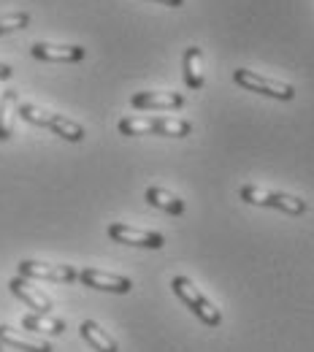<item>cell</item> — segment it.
<instances>
[{"mask_svg": "<svg viewBox=\"0 0 314 352\" xmlns=\"http://www.w3.org/2000/svg\"><path fill=\"white\" fill-rule=\"evenodd\" d=\"M16 114H19L25 122H30V125L49 128L52 133H57L60 138H65V141H71V144H79V141L85 138V128H82L79 122H74V120H68V117H63V114H52V111H46V109L36 106V103H19Z\"/></svg>", "mask_w": 314, "mask_h": 352, "instance_id": "cell-1", "label": "cell"}, {"mask_svg": "<svg viewBox=\"0 0 314 352\" xmlns=\"http://www.w3.org/2000/svg\"><path fill=\"white\" fill-rule=\"evenodd\" d=\"M117 128L122 135H171V138H181V135L192 133V125L187 120H174V117H125V120H120Z\"/></svg>", "mask_w": 314, "mask_h": 352, "instance_id": "cell-2", "label": "cell"}, {"mask_svg": "<svg viewBox=\"0 0 314 352\" xmlns=\"http://www.w3.org/2000/svg\"><path fill=\"white\" fill-rule=\"evenodd\" d=\"M171 287H174V293L184 301V307L190 309L201 322H206L209 328H217V325L223 322L220 309L214 307V304H212V301L192 285V279H187V276H174Z\"/></svg>", "mask_w": 314, "mask_h": 352, "instance_id": "cell-3", "label": "cell"}, {"mask_svg": "<svg viewBox=\"0 0 314 352\" xmlns=\"http://www.w3.org/2000/svg\"><path fill=\"white\" fill-rule=\"evenodd\" d=\"M241 201L247 204H255V206H269V209H279L284 214H304L306 212V201L295 198V195H287V192H276V190H266V187H258V184H244L238 190Z\"/></svg>", "mask_w": 314, "mask_h": 352, "instance_id": "cell-4", "label": "cell"}, {"mask_svg": "<svg viewBox=\"0 0 314 352\" xmlns=\"http://www.w3.org/2000/svg\"><path fill=\"white\" fill-rule=\"evenodd\" d=\"M233 82L238 87L249 89V92H258V95H266V98H276V100H293L295 98V87L293 85L279 82V79H269V76L247 71V68L233 71Z\"/></svg>", "mask_w": 314, "mask_h": 352, "instance_id": "cell-5", "label": "cell"}, {"mask_svg": "<svg viewBox=\"0 0 314 352\" xmlns=\"http://www.w3.org/2000/svg\"><path fill=\"white\" fill-rule=\"evenodd\" d=\"M109 236L120 244H131V247H146V250H160L166 247V236L157 230H141L133 225H122V222H111L109 225Z\"/></svg>", "mask_w": 314, "mask_h": 352, "instance_id": "cell-6", "label": "cell"}, {"mask_svg": "<svg viewBox=\"0 0 314 352\" xmlns=\"http://www.w3.org/2000/svg\"><path fill=\"white\" fill-rule=\"evenodd\" d=\"M16 268H19V276H25V279H46V282H76L79 279V271L74 265L22 261Z\"/></svg>", "mask_w": 314, "mask_h": 352, "instance_id": "cell-7", "label": "cell"}, {"mask_svg": "<svg viewBox=\"0 0 314 352\" xmlns=\"http://www.w3.org/2000/svg\"><path fill=\"white\" fill-rule=\"evenodd\" d=\"M79 282L85 287H95V290H106V293H131L133 290V282L128 276H120V274H109V271H100V268H82L79 271Z\"/></svg>", "mask_w": 314, "mask_h": 352, "instance_id": "cell-8", "label": "cell"}, {"mask_svg": "<svg viewBox=\"0 0 314 352\" xmlns=\"http://www.w3.org/2000/svg\"><path fill=\"white\" fill-rule=\"evenodd\" d=\"M8 287H11V293L19 298V301H25L30 309H36V314H52V298L46 296L44 290H38V287H33L30 285V279H25V276H14L11 282H8Z\"/></svg>", "mask_w": 314, "mask_h": 352, "instance_id": "cell-9", "label": "cell"}, {"mask_svg": "<svg viewBox=\"0 0 314 352\" xmlns=\"http://www.w3.org/2000/svg\"><path fill=\"white\" fill-rule=\"evenodd\" d=\"M131 106L144 111H171L184 106V95L181 92H135L131 98Z\"/></svg>", "mask_w": 314, "mask_h": 352, "instance_id": "cell-10", "label": "cell"}, {"mask_svg": "<svg viewBox=\"0 0 314 352\" xmlns=\"http://www.w3.org/2000/svg\"><path fill=\"white\" fill-rule=\"evenodd\" d=\"M30 54L44 63H79V60H85V46H60L38 41L30 46Z\"/></svg>", "mask_w": 314, "mask_h": 352, "instance_id": "cell-11", "label": "cell"}, {"mask_svg": "<svg viewBox=\"0 0 314 352\" xmlns=\"http://www.w3.org/2000/svg\"><path fill=\"white\" fill-rule=\"evenodd\" d=\"M181 68H184V85H187V89L203 87L206 76H203V52H201V46H187L184 49Z\"/></svg>", "mask_w": 314, "mask_h": 352, "instance_id": "cell-12", "label": "cell"}, {"mask_svg": "<svg viewBox=\"0 0 314 352\" xmlns=\"http://www.w3.org/2000/svg\"><path fill=\"white\" fill-rule=\"evenodd\" d=\"M82 339L90 344L95 352H120V344L111 333H106L95 320H85L82 322Z\"/></svg>", "mask_w": 314, "mask_h": 352, "instance_id": "cell-13", "label": "cell"}, {"mask_svg": "<svg viewBox=\"0 0 314 352\" xmlns=\"http://www.w3.org/2000/svg\"><path fill=\"white\" fill-rule=\"evenodd\" d=\"M19 109V92L5 89L0 95V141H8L14 135V114Z\"/></svg>", "mask_w": 314, "mask_h": 352, "instance_id": "cell-14", "label": "cell"}, {"mask_svg": "<svg viewBox=\"0 0 314 352\" xmlns=\"http://www.w3.org/2000/svg\"><path fill=\"white\" fill-rule=\"evenodd\" d=\"M0 344H8V347L22 350V352H54L49 342H38V339L19 336V333H16V331H11L8 325H0Z\"/></svg>", "mask_w": 314, "mask_h": 352, "instance_id": "cell-15", "label": "cell"}, {"mask_svg": "<svg viewBox=\"0 0 314 352\" xmlns=\"http://www.w3.org/2000/svg\"><path fill=\"white\" fill-rule=\"evenodd\" d=\"M146 201H149L155 209H163V212H168V214H174V217L184 214V201H181L179 195L163 190V187H146Z\"/></svg>", "mask_w": 314, "mask_h": 352, "instance_id": "cell-16", "label": "cell"}, {"mask_svg": "<svg viewBox=\"0 0 314 352\" xmlns=\"http://www.w3.org/2000/svg\"><path fill=\"white\" fill-rule=\"evenodd\" d=\"M22 325L27 331H36V333H49V336H60L65 333V322L52 317V314H25L22 317Z\"/></svg>", "mask_w": 314, "mask_h": 352, "instance_id": "cell-17", "label": "cell"}, {"mask_svg": "<svg viewBox=\"0 0 314 352\" xmlns=\"http://www.w3.org/2000/svg\"><path fill=\"white\" fill-rule=\"evenodd\" d=\"M30 25V14L27 11H11V14H0V36L25 30Z\"/></svg>", "mask_w": 314, "mask_h": 352, "instance_id": "cell-18", "label": "cell"}, {"mask_svg": "<svg viewBox=\"0 0 314 352\" xmlns=\"http://www.w3.org/2000/svg\"><path fill=\"white\" fill-rule=\"evenodd\" d=\"M14 76V71H11V65H5V63H0V82H5V79H11Z\"/></svg>", "mask_w": 314, "mask_h": 352, "instance_id": "cell-19", "label": "cell"}, {"mask_svg": "<svg viewBox=\"0 0 314 352\" xmlns=\"http://www.w3.org/2000/svg\"><path fill=\"white\" fill-rule=\"evenodd\" d=\"M155 3H163V6H171V8H177V6H181L184 0H155Z\"/></svg>", "mask_w": 314, "mask_h": 352, "instance_id": "cell-20", "label": "cell"}, {"mask_svg": "<svg viewBox=\"0 0 314 352\" xmlns=\"http://www.w3.org/2000/svg\"><path fill=\"white\" fill-rule=\"evenodd\" d=\"M0 352H3V344H0Z\"/></svg>", "mask_w": 314, "mask_h": 352, "instance_id": "cell-21", "label": "cell"}]
</instances>
